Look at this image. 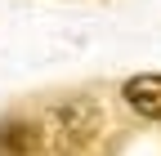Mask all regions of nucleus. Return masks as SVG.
Masks as SVG:
<instances>
[{"mask_svg": "<svg viewBox=\"0 0 161 156\" xmlns=\"http://www.w3.org/2000/svg\"><path fill=\"white\" fill-rule=\"evenodd\" d=\"M121 94H125V103H130L139 116H148V121H161V71L130 76Z\"/></svg>", "mask_w": 161, "mask_h": 156, "instance_id": "obj_2", "label": "nucleus"}, {"mask_svg": "<svg viewBox=\"0 0 161 156\" xmlns=\"http://www.w3.org/2000/svg\"><path fill=\"white\" fill-rule=\"evenodd\" d=\"M40 147V129L36 125H0V156H31Z\"/></svg>", "mask_w": 161, "mask_h": 156, "instance_id": "obj_3", "label": "nucleus"}, {"mask_svg": "<svg viewBox=\"0 0 161 156\" xmlns=\"http://www.w3.org/2000/svg\"><path fill=\"white\" fill-rule=\"evenodd\" d=\"M40 134H45V143H49L54 156H80L98 134H103V107H98V98H90V94L67 98V103L49 107Z\"/></svg>", "mask_w": 161, "mask_h": 156, "instance_id": "obj_1", "label": "nucleus"}]
</instances>
